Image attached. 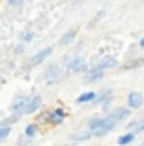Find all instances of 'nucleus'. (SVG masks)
Here are the masks:
<instances>
[{
  "instance_id": "nucleus-7",
  "label": "nucleus",
  "mask_w": 144,
  "mask_h": 146,
  "mask_svg": "<svg viewBox=\"0 0 144 146\" xmlns=\"http://www.w3.org/2000/svg\"><path fill=\"white\" fill-rule=\"evenodd\" d=\"M115 126H117V122L113 121V119H110L108 115H104V119H102V122H100V126H98L97 130L93 131V137H104V135L110 133V131H113Z\"/></svg>"
},
{
  "instance_id": "nucleus-16",
  "label": "nucleus",
  "mask_w": 144,
  "mask_h": 146,
  "mask_svg": "<svg viewBox=\"0 0 144 146\" xmlns=\"http://www.w3.org/2000/svg\"><path fill=\"white\" fill-rule=\"evenodd\" d=\"M93 137V133L89 130H80V131H75V133H71V141L73 143H86Z\"/></svg>"
},
{
  "instance_id": "nucleus-24",
  "label": "nucleus",
  "mask_w": 144,
  "mask_h": 146,
  "mask_svg": "<svg viewBox=\"0 0 144 146\" xmlns=\"http://www.w3.org/2000/svg\"><path fill=\"white\" fill-rule=\"evenodd\" d=\"M29 143H31V139H28V137H24L22 135L18 141H17V146H29Z\"/></svg>"
},
{
  "instance_id": "nucleus-8",
  "label": "nucleus",
  "mask_w": 144,
  "mask_h": 146,
  "mask_svg": "<svg viewBox=\"0 0 144 146\" xmlns=\"http://www.w3.org/2000/svg\"><path fill=\"white\" fill-rule=\"evenodd\" d=\"M44 100L40 95H31V97L28 99V104H26L24 108V115H33V113H37L40 108H42Z\"/></svg>"
},
{
  "instance_id": "nucleus-18",
  "label": "nucleus",
  "mask_w": 144,
  "mask_h": 146,
  "mask_svg": "<svg viewBox=\"0 0 144 146\" xmlns=\"http://www.w3.org/2000/svg\"><path fill=\"white\" fill-rule=\"evenodd\" d=\"M37 133H38V124L37 122H31V124H28L24 128V137H28V139H33Z\"/></svg>"
},
{
  "instance_id": "nucleus-12",
  "label": "nucleus",
  "mask_w": 144,
  "mask_h": 146,
  "mask_svg": "<svg viewBox=\"0 0 144 146\" xmlns=\"http://www.w3.org/2000/svg\"><path fill=\"white\" fill-rule=\"evenodd\" d=\"M110 99H113V90H111V88H104V90L97 91V97L91 102V106H102V104H104L106 100H110Z\"/></svg>"
},
{
  "instance_id": "nucleus-14",
  "label": "nucleus",
  "mask_w": 144,
  "mask_h": 146,
  "mask_svg": "<svg viewBox=\"0 0 144 146\" xmlns=\"http://www.w3.org/2000/svg\"><path fill=\"white\" fill-rule=\"evenodd\" d=\"M126 130L131 131V133L139 135L144 131V119H135V121H129L128 124H126Z\"/></svg>"
},
{
  "instance_id": "nucleus-20",
  "label": "nucleus",
  "mask_w": 144,
  "mask_h": 146,
  "mask_svg": "<svg viewBox=\"0 0 144 146\" xmlns=\"http://www.w3.org/2000/svg\"><path fill=\"white\" fill-rule=\"evenodd\" d=\"M102 119H104V117H91V119H89V121H88V124H86V130H89V131H91V133H93V131H95L97 128L100 126Z\"/></svg>"
},
{
  "instance_id": "nucleus-19",
  "label": "nucleus",
  "mask_w": 144,
  "mask_h": 146,
  "mask_svg": "<svg viewBox=\"0 0 144 146\" xmlns=\"http://www.w3.org/2000/svg\"><path fill=\"white\" fill-rule=\"evenodd\" d=\"M33 38H35V33L31 29H26V31L20 33V44H24V46H28L29 42H33Z\"/></svg>"
},
{
  "instance_id": "nucleus-28",
  "label": "nucleus",
  "mask_w": 144,
  "mask_h": 146,
  "mask_svg": "<svg viewBox=\"0 0 144 146\" xmlns=\"http://www.w3.org/2000/svg\"><path fill=\"white\" fill-rule=\"evenodd\" d=\"M141 146H144V144H141Z\"/></svg>"
},
{
  "instance_id": "nucleus-6",
  "label": "nucleus",
  "mask_w": 144,
  "mask_h": 146,
  "mask_svg": "<svg viewBox=\"0 0 144 146\" xmlns=\"http://www.w3.org/2000/svg\"><path fill=\"white\" fill-rule=\"evenodd\" d=\"M144 106V95L141 91H129L126 97V108L129 110H141Z\"/></svg>"
},
{
  "instance_id": "nucleus-13",
  "label": "nucleus",
  "mask_w": 144,
  "mask_h": 146,
  "mask_svg": "<svg viewBox=\"0 0 144 146\" xmlns=\"http://www.w3.org/2000/svg\"><path fill=\"white\" fill-rule=\"evenodd\" d=\"M77 35H79V29L77 27H73V29H67L64 35L58 38V46L60 48H66V46H69V44H73V40L77 38Z\"/></svg>"
},
{
  "instance_id": "nucleus-22",
  "label": "nucleus",
  "mask_w": 144,
  "mask_h": 146,
  "mask_svg": "<svg viewBox=\"0 0 144 146\" xmlns=\"http://www.w3.org/2000/svg\"><path fill=\"white\" fill-rule=\"evenodd\" d=\"M144 64V57H137V60H131V62H128L124 66V70H135V68H139V66H142Z\"/></svg>"
},
{
  "instance_id": "nucleus-27",
  "label": "nucleus",
  "mask_w": 144,
  "mask_h": 146,
  "mask_svg": "<svg viewBox=\"0 0 144 146\" xmlns=\"http://www.w3.org/2000/svg\"><path fill=\"white\" fill-rule=\"evenodd\" d=\"M71 2H79V0H71Z\"/></svg>"
},
{
  "instance_id": "nucleus-26",
  "label": "nucleus",
  "mask_w": 144,
  "mask_h": 146,
  "mask_svg": "<svg viewBox=\"0 0 144 146\" xmlns=\"http://www.w3.org/2000/svg\"><path fill=\"white\" fill-rule=\"evenodd\" d=\"M2 82H4V79H2V75H0V84H2Z\"/></svg>"
},
{
  "instance_id": "nucleus-2",
  "label": "nucleus",
  "mask_w": 144,
  "mask_h": 146,
  "mask_svg": "<svg viewBox=\"0 0 144 146\" xmlns=\"http://www.w3.org/2000/svg\"><path fill=\"white\" fill-rule=\"evenodd\" d=\"M64 62H66V68H67V71L69 73H77V75H80V73H86L89 70V64L86 62V58H82V57H66L64 58Z\"/></svg>"
},
{
  "instance_id": "nucleus-15",
  "label": "nucleus",
  "mask_w": 144,
  "mask_h": 146,
  "mask_svg": "<svg viewBox=\"0 0 144 146\" xmlns=\"http://www.w3.org/2000/svg\"><path fill=\"white\" fill-rule=\"evenodd\" d=\"M95 97H97V91H91V90H89V91H84V93H80L75 102H77L79 106H82V104H91L93 100H95Z\"/></svg>"
},
{
  "instance_id": "nucleus-9",
  "label": "nucleus",
  "mask_w": 144,
  "mask_h": 146,
  "mask_svg": "<svg viewBox=\"0 0 144 146\" xmlns=\"http://www.w3.org/2000/svg\"><path fill=\"white\" fill-rule=\"evenodd\" d=\"M129 115H131V110L126 108V106H115L110 113H108V117L113 119L117 124H119V122H122V121H126Z\"/></svg>"
},
{
  "instance_id": "nucleus-21",
  "label": "nucleus",
  "mask_w": 144,
  "mask_h": 146,
  "mask_svg": "<svg viewBox=\"0 0 144 146\" xmlns=\"http://www.w3.org/2000/svg\"><path fill=\"white\" fill-rule=\"evenodd\" d=\"M11 131H13L11 126H2V124H0V143H4V141L11 135Z\"/></svg>"
},
{
  "instance_id": "nucleus-5",
  "label": "nucleus",
  "mask_w": 144,
  "mask_h": 146,
  "mask_svg": "<svg viewBox=\"0 0 144 146\" xmlns=\"http://www.w3.org/2000/svg\"><path fill=\"white\" fill-rule=\"evenodd\" d=\"M53 55V46H46V48H42L40 51H37L33 55V57L29 58V62H28V66L29 68H35V66H40L46 58H49Z\"/></svg>"
},
{
  "instance_id": "nucleus-17",
  "label": "nucleus",
  "mask_w": 144,
  "mask_h": 146,
  "mask_svg": "<svg viewBox=\"0 0 144 146\" xmlns=\"http://www.w3.org/2000/svg\"><path fill=\"white\" fill-rule=\"evenodd\" d=\"M135 137H137L135 133H131V131H126V133H122L119 139H117V144H119V146H129L135 141Z\"/></svg>"
},
{
  "instance_id": "nucleus-25",
  "label": "nucleus",
  "mask_w": 144,
  "mask_h": 146,
  "mask_svg": "<svg viewBox=\"0 0 144 146\" xmlns=\"http://www.w3.org/2000/svg\"><path fill=\"white\" fill-rule=\"evenodd\" d=\"M137 46H139V48H141V49H144V36H142V38H139Z\"/></svg>"
},
{
  "instance_id": "nucleus-10",
  "label": "nucleus",
  "mask_w": 144,
  "mask_h": 146,
  "mask_svg": "<svg viewBox=\"0 0 144 146\" xmlns=\"http://www.w3.org/2000/svg\"><path fill=\"white\" fill-rule=\"evenodd\" d=\"M97 68H100V70H115L117 66H119V60L113 57V55H104V57H100L95 64Z\"/></svg>"
},
{
  "instance_id": "nucleus-1",
  "label": "nucleus",
  "mask_w": 144,
  "mask_h": 146,
  "mask_svg": "<svg viewBox=\"0 0 144 146\" xmlns=\"http://www.w3.org/2000/svg\"><path fill=\"white\" fill-rule=\"evenodd\" d=\"M40 119H42L46 124H49V126H60L62 122L66 121V110L60 108V106L53 108V110H49V111H46Z\"/></svg>"
},
{
  "instance_id": "nucleus-4",
  "label": "nucleus",
  "mask_w": 144,
  "mask_h": 146,
  "mask_svg": "<svg viewBox=\"0 0 144 146\" xmlns=\"http://www.w3.org/2000/svg\"><path fill=\"white\" fill-rule=\"evenodd\" d=\"M60 77H62V66L57 64V62L49 64L46 70H44V73H42V79L46 80L48 84H55V82L60 80Z\"/></svg>"
},
{
  "instance_id": "nucleus-3",
  "label": "nucleus",
  "mask_w": 144,
  "mask_h": 146,
  "mask_svg": "<svg viewBox=\"0 0 144 146\" xmlns=\"http://www.w3.org/2000/svg\"><path fill=\"white\" fill-rule=\"evenodd\" d=\"M28 99H29V95H24V93L15 95L13 100H11V104H9L11 115H17V117L24 115V108H26V104H28Z\"/></svg>"
},
{
  "instance_id": "nucleus-11",
  "label": "nucleus",
  "mask_w": 144,
  "mask_h": 146,
  "mask_svg": "<svg viewBox=\"0 0 144 146\" xmlns=\"http://www.w3.org/2000/svg\"><path fill=\"white\" fill-rule=\"evenodd\" d=\"M104 79V70H100V68L93 66L89 68V70L86 71V75H84V80L88 82V84H93V82H98Z\"/></svg>"
},
{
  "instance_id": "nucleus-23",
  "label": "nucleus",
  "mask_w": 144,
  "mask_h": 146,
  "mask_svg": "<svg viewBox=\"0 0 144 146\" xmlns=\"http://www.w3.org/2000/svg\"><path fill=\"white\" fill-rule=\"evenodd\" d=\"M7 6H9V7H22V6H24V0H7Z\"/></svg>"
}]
</instances>
